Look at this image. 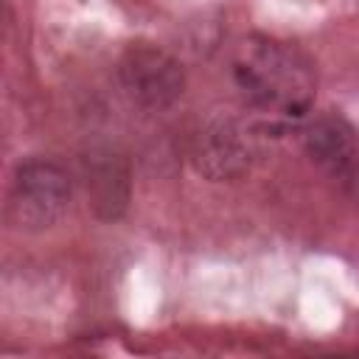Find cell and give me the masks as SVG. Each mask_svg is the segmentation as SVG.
I'll list each match as a JSON object with an SVG mask.
<instances>
[{"mask_svg":"<svg viewBox=\"0 0 359 359\" xmlns=\"http://www.w3.org/2000/svg\"><path fill=\"white\" fill-rule=\"evenodd\" d=\"M233 79L244 101L272 123L306 115L317 87L311 59L300 48L264 34L238 42L233 53Z\"/></svg>","mask_w":359,"mask_h":359,"instance_id":"cell-1","label":"cell"},{"mask_svg":"<svg viewBox=\"0 0 359 359\" xmlns=\"http://www.w3.org/2000/svg\"><path fill=\"white\" fill-rule=\"evenodd\" d=\"M70 196L73 182L62 165L50 160H25L11 177L6 213L17 230L39 233L67 213Z\"/></svg>","mask_w":359,"mask_h":359,"instance_id":"cell-2","label":"cell"},{"mask_svg":"<svg viewBox=\"0 0 359 359\" xmlns=\"http://www.w3.org/2000/svg\"><path fill=\"white\" fill-rule=\"evenodd\" d=\"M118 79L123 93L146 109L171 107L185 87L182 65L157 45H129L118 62Z\"/></svg>","mask_w":359,"mask_h":359,"instance_id":"cell-3","label":"cell"},{"mask_svg":"<svg viewBox=\"0 0 359 359\" xmlns=\"http://www.w3.org/2000/svg\"><path fill=\"white\" fill-rule=\"evenodd\" d=\"M258 157V129L241 121H219L199 132L194 163L208 180H236L250 171Z\"/></svg>","mask_w":359,"mask_h":359,"instance_id":"cell-4","label":"cell"},{"mask_svg":"<svg viewBox=\"0 0 359 359\" xmlns=\"http://www.w3.org/2000/svg\"><path fill=\"white\" fill-rule=\"evenodd\" d=\"M303 143L309 157L325 168L339 182H356L359 174V149L353 129L334 115H320L303 132Z\"/></svg>","mask_w":359,"mask_h":359,"instance_id":"cell-5","label":"cell"},{"mask_svg":"<svg viewBox=\"0 0 359 359\" xmlns=\"http://www.w3.org/2000/svg\"><path fill=\"white\" fill-rule=\"evenodd\" d=\"M87 188L93 194V205L98 208V213L104 216H118L126 205V194H129V180H126V168H115V157L104 154V157H93L90 168H87Z\"/></svg>","mask_w":359,"mask_h":359,"instance_id":"cell-6","label":"cell"}]
</instances>
